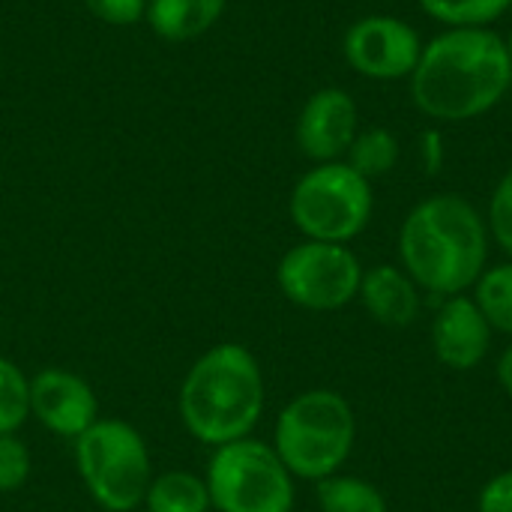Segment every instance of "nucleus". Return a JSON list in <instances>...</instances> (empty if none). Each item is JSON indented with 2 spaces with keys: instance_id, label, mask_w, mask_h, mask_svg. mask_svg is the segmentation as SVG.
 <instances>
[{
  "instance_id": "obj_14",
  "label": "nucleus",
  "mask_w": 512,
  "mask_h": 512,
  "mask_svg": "<svg viewBox=\"0 0 512 512\" xmlns=\"http://www.w3.org/2000/svg\"><path fill=\"white\" fill-rule=\"evenodd\" d=\"M228 0H147V24L165 42L204 36L225 12Z\"/></svg>"
},
{
  "instance_id": "obj_17",
  "label": "nucleus",
  "mask_w": 512,
  "mask_h": 512,
  "mask_svg": "<svg viewBox=\"0 0 512 512\" xmlns=\"http://www.w3.org/2000/svg\"><path fill=\"white\" fill-rule=\"evenodd\" d=\"M345 162L363 174L366 180H375V177H384L396 168L399 162V141L390 129L384 126H372V129H360Z\"/></svg>"
},
{
  "instance_id": "obj_27",
  "label": "nucleus",
  "mask_w": 512,
  "mask_h": 512,
  "mask_svg": "<svg viewBox=\"0 0 512 512\" xmlns=\"http://www.w3.org/2000/svg\"><path fill=\"white\" fill-rule=\"evenodd\" d=\"M504 42H507V51H510V60H512V27H510V33L504 36Z\"/></svg>"
},
{
  "instance_id": "obj_23",
  "label": "nucleus",
  "mask_w": 512,
  "mask_h": 512,
  "mask_svg": "<svg viewBox=\"0 0 512 512\" xmlns=\"http://www.w3.org/2000/svg\"><path fill=\"white\" fill-rule=\"evenodd\" d=\"M84 6L111 27H132L147 12V0H84Z\"/></svg>"
},
{
  "instance_id": "obj_3",
  "label": "nucleus",
  "mask_w": 512,
  "mask_h": 512,
  "mask_svg": "<svg viewBox=\"0 0 512 512\" xmlns=\"http://www.w3.org/2000/svg\"><path fill=\"white\" fill-rule=\"evenodd\" d=\"M177 411L183 429L213 450L249 438L264 414L258 357L237 342L213 345L183 375Z\"/></svg>"
},
{
  "instance_id": "obj_19",
  "label": "nucleus",
  "mask_w": 512,
  "mask_h": 512,
  "mask_svg": "<svg viewBox=\"0 0 512 512\" xmlns=\"http://www.w3.org/2000/svg\"><path fill=\"white\" fill-rule=\"evenodd\" d=\"M474 288V303L486 315L489 327L512 336V261L486 267Z\"/></svg>"
},
{
  "instance_id": "obj_22",
  "label": "nucleus",
  "mask_w": 512,
  "mask_h": 512,
  "mask_svg": "<svg viewBox=\"0 0 512 512\" xmlns=\"http://www.w3.org/2000/svg\"><path fill=\"white\" fill-rule=\"evenodd\" d=\"M489 231L495 243L512 258V165L498 180L492 201H489Z\"/></svg>"
},
{
  "instance_id": "obj_18",
  "label": "nucleus",
  "mask_w": 512,
  "mask_h": 512,
  "mask_svg": "<svg viewBox=\"0 0 512 512\" xmlns=\"http://www.w3.org/2000/svg\"><path fill=\"white\" fill-rule=\"evenodd\" d=\"M321 512H387V501L378 486L360 477H327L318 483Z\"/></svg>"
},
{
  "instance_id": "obj_6",
  "label": "nucleus",
  "mask_w": 512,
  "mask_h": 512,
  "mask_svg": "<svg viewBox=\"0 0 512 512\" xmlns=\"http://www.w3.org/2000/svg\"><path fill=\"white\" fill-rule=\"evenodd\" d=\"M372 180L357 174L345 159L309 168L291 189L288 213L306 240L348 246L372 219Z\"/></svg>"
},
{
  "instance_id": "obj_15",
  "label": "nucleus",
  "mask_w": 512,
  "mask_h": 512,
  "mask_svg": "<svg viewBox=\"0 0 512 512\" xmlns=\"http://www.w3.org/2000/svg\"><path fill=\"white\" fill-rule=\"evenodd\" d=\"M147 512H210L207 480L192 471H165L150 480L144 495Z\"/></svg>"
},
{
  "instance_id": "obj_11",
  "label": "nucleus",
  "mask_w": 512,
  "mask_h": 512,
  "mask_svg": "<svg viewBox=\"0 0 512 512\" xmlns=\"http://www.w3.org/2000/svg\"><path fill=\"white\" fill-rule=\"evenodd\" d=\"M30 417L51 435L75 441L99 420V399L81 375L51 366L30 378Z\"/></svg>"
},
{
  "instance_id": "obj_24",
  "label": "nucleus",
  "mask_w": 512,
  "mask_h": 512,
  "mask_svg": "<svg viewBox=\"0 0 512 512\" xmlns=\"http://www.w3.org/2000/svg\"><path fill=\"white\" fill-rule=\"evenodd\" d=\"M480 512H512V471L492 477L477 501Z\"/></svg>"
},
{
  "instance_id": "obj_8",
  "label": "nucleus",
  "mask_w": 512,
  "mask_h": 512,
  "mask_svg": "<svg viewBox=\"0 0 512 512\" xmlns=\"http://www.w3.org/2000/svg\"><path fill=\"white\" fill-rule=\"evenodd\" d=\"M360 282V258L342 243L303 240L291 246L276 267V285L285 300L309 312H336L348 306L357 300Z\"/></svg>"
},
{
  "instance_id": "obj_10",
  "label": "nucleus",
  "mask_w": 512,
  "mask_h": 512,
  "mask_svg": "<svg viewBox=\"0 0 512 512\" xmlns=\"http://www.w3.org/2000/svg\"><path fill=\"white\" fill-rule=\"evenodd\" d=\"M357 132H360V111L354 96L342 87H321L303 102L297 114L294 138L300 153L315 165H321L348 156Z\"/></svg>"
},
{
  "instance_id": "obj_12",
  "label": "nucleus",
  "mask_w": 512,
  "mask_h": 512,
  "mask_svg": "<svg viewBox=\"0 0 512 512\" xmlns=\"http://www.w3.org/2000/svg\"><path fill=\"white\" fill-rule=\"evenodd\" d=\"M492 345V327L468 297H450L432 324V351L438 363L456 372L477 369Z\"/></svg>"
},
{
  "instance_id": "obj_9",
  "label": "nucleus",
  "mask_w": 512,
  "mask_h": 512,
  "mask_svg": "<svg viewBox=\"0 0 512 512\" xmlns=\"http://www.w3.org/2000/svg\"><path fill=\"white\" fill-rule=\"evenodd\" d=\"M420 30L399 15H363L342 39L348 66L369 81H408L423 54Z\"/></svg>"
},
{
  "instance_id": "obj_26",
  "label": "nucleus",
  "mask_w": 512,
  "mask_h": 512,
  "mask_svg": "<svg viewBox=\"0 0 512 512\" xmlns=\"http://www.w3.org/2000/svg\"><path fill=\"white\" fill-rule=\"evenodd\" d=\"M498 381H501V387L512 396V345L501 354V360H498Z\"/></svg>"
},
{
  "instance_id": "obj_28",
  "label": "nucleus",
  "mask_w": 512,
  "mask_h": 512,
  "mask_svg": "<svg viewBox=\"0 0 512 512\" xmlns=\"http://www.w3.org/2000/svg\"><path fill=\"white\" fill-rule=\"evenodd\" d=\"M510 9H512V6H510Z\"/></svg>"
},
{
  "instance_id": "obj_1",
  "label": "nucleus",
  "mask_w": 512,
  "mask_h": 512,
  "mask_svg": "<svg viewBox=\"0 0 512 512\" xmlns=\"http://www.w3.org/2000/svg\"><path fill=\"white\" fill-rule=\"evenodd\" d=\"M411 102L435 123H468L512 93L507 42L492 27L441 30L411 72Z\"/></svg>"
},
{
  "instance_id": "obj_16",
  "label": "nucleus",
  "mask_w": 512,
  "mask_h": 512,
  "mask_svg": "<svg viewBox=\"0 0 512 512\" xmlns=\"http://www.w3.org/2000/svg\"><path fill=\"white\" fill-rule=\"evenodd\" d=\"M423 15L438 21L444 30H477L492 27L507 12L512 0H417Z\"/></svg>"
},
{
  "instance_id": "obj_21",
  "label": "nucleus",
  "mask_w": 512,
  "mask_h": 512,
  "mask_svg": "<svg viewBox=\"0 0 512 512\" xmlns=\"http://www.w3.org/2000/svg\"><path fill=\"white\" fill-rule=\"evenodd\" d=\"M30 477V450L18 435H0V495L18 492Z\"/></svg>"
},
{
  "instance_id": "obj_5",
  "label": "nucleus",
  "mask_w": 512,
  "mask_h": 512,
  "mask_svg": "<svg viewBox=\"0 0 512 512\" xmlns=\"http://www.w3.org/2000/svg\"><path fill=\"white\" fill-rule=\"evenodd\" d=\"M72 444L78 477L102 510L132 512L144 504L153 465L147 441L132 423L99 417Z\"/></svg>"
},
{
  "instance_id": "obj_20",
  "label": "nucleus",
  "mask_w": 512,
  "mask_h": 512,
  "mask_svg": "<svg viewBox=\"0 0 512 512\" xmlns=\"http://www.w3.org/2000/svg\"><path fill=\"white\" fill-rule=\"evenodd\" d=\"M30 417V378L18 363L0 357V435H15Z\"/></svg>"
},
{
  "instance_id": "obj_4",
  "label": "nucleus",
  "mask_w": 512,
  "mask_h": 512,
  "mask_svg": "<svg viewBox=\"0 0 512 512\" xmlns=\"http://www.w3.org/2000/svg\"><path fill=\"white\" fill-rule=\"evenodd\" d=\"M357 423L348 399L336 390H306L276 417L273 450L291 477L327 480L351 456Z\"/></svg>"
},
{
  "instance_id": "obj_7",
  "label": "nucleus",
  "mask_w": 512,
  "mask_h": 512,
  "mask_svg": "<svg viewBox=\"0 0 512 512\" xmlns=\"http://www.w3.org/2000/svg\"><path fill=\"white\" fill-rule=\"evenodd\" d=\"M204 480L216 512L294 510V477L276 456L273 444L240 438L216 447Z\"/></svg>"
},
{
  "instance_id": "obj_2",
  "label": "nucleus",
  "mask_w": 512,
  "mask_h": 512,
  "mask_svg": "<svg viewBox=\"0 0 512 512\" xmlns=\"http://www.w3.org/2000/svg\"><path fill=\"white\" fill-rule=\"evenodd\" d=\"M399 255L417 288L438 297H459L486 270L489 222L462 195H429L405 216Z\"/></svg>"
},
{
  "instance_id": "obj_13",
  "label": "nucleus",
  "mask_w": 512,
  "mask_h": 512,
  "mask_svg": "<svg viewBox=\"0 0 512 512\" xmlns=\"http://www.w3.org/2000/svg\"><path fill=\"white\" fill-rule=\"evenodd\" d=\"M366 312L384 324V327H411L420 312V288L417 282L393 267V264H378L372 270H363L360 294Z\"/></svg>"
},
{
  "instance_id": "obj_25",
  "label": "nucleus",
  "mask_w": 512,
  "mask_h": 512,
  "mask_svg": "<svg viewBox=\"0 0 512 512\" xmlns=\"http://www.w3.org/2000/svg\"><path fill=\"white\" fill-rule=\"evenodd\" d=\"M417 150H420V162L429 174H438L444 159H447V150H444V135L438 129H426L417 141Z\"/></svg>"
}]
</instances>
